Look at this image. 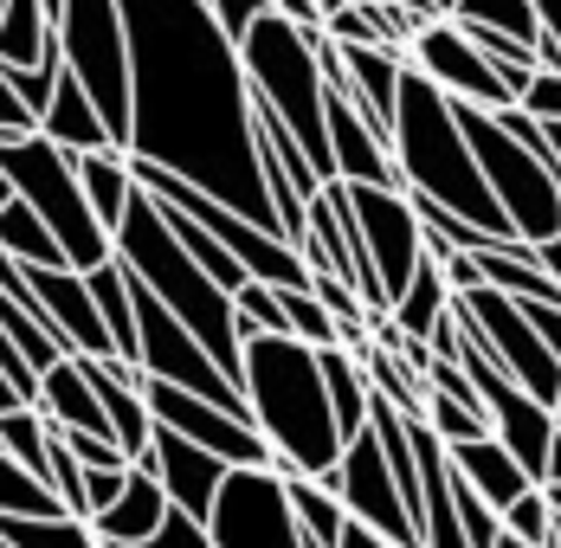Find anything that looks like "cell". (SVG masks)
Returning a JSON list of instances; mask_svg holds the SVG:
<instances>
[{
	"instance_id": "1",
	"label": "cell",
	"mask_w": 561,
	"mask_h": 548,
	"mask_svg": "<svg viewBox=\"0 0 561 548\" xmlns=\"http://www.w3.org/2000/svg\"><path fill=\"white\" fill-rule=\"evenodd\" d=\"M129 39V162H156L214 194L220 207L278 232V207L252 156V91L239 46L207 13V0H116ZM290 246V239H284Z\"/></svg>"
},
{
	"instance_id": "2",
	"label": "cell",
	"mask_w": 561,
	"mask_h": 548,
	"mask_svg": "<svg viewBox=\"0 0 561 548\" xmlns=\"http://www.w3.org/2000/svg\"><path fill=\"white\" fill-rule=\"evenodd\" d=\"M239 393H245V420L272 445V465L330 484L342 458V433L323 393L317 349L297 335H245L239 342Z\"/></svg>"
},
{
	"instance_id": "3",
	"label": "cell",
	"mask_w": 561,
	"mask_h": 548,
	"mask_svg": "<svg viewBox=\"0 0 561 548\" xmlns=\"http://www.w3.org/2000/svg\"><path fill=\"white\" fill-rule=\"evenodd\" d=\"M393 174H400V194H420L446 214L484 226L491 239H516L478 174V156L458 129V110L439 84H426L413 65L400 71V98H393V136H388Z\"/></svg>"
},
{
	"instance_id": "4",
	"label": "cell",
	"mask_w": 561,
	"mask_h": 548,
	"mask_svg": "<svg viewBox=\"0 0 561 548\" xmlns=\"http://www.w3.org/2000/svg\"><path fill=\"white\" fill-rule=\"evenodd\" d=\"M111 259L136 277V284L169 310V317H181V329L214 355V368H220L226 381L239 387V329H232V297H226L220 284L201 272L187 252H181V239L169 232L162 207H156L142 187L129 194V207H123V219H116Z\"/></svg>"
},
{
	"instance_id": "5",
	"label": "cell",
	"mask_w": 561,
	"mask_h": 548,
	"mask_svg": "<svg viewBox=\"0 0 561 548\" xmlns=\"http://www.w3.org/2000/svg\"><path fill=\"white\" fill-rule=\"evenodd\" d=\"M239 71L252 104H265L284 129L297 136L304 162L317 168V181H330V136H323V65H317V20H290L278 7H265L245 39H239Z\"/></svg>"
},
{
	"instance_id": "6",
	"label": "cell",
	"mask_w": 561,
	"mask_h": 548,
	"mask_svg": "<svg viewBox=\"0 0 561 548\" xmlns=\"http://www.w3.org/2000/svg\"><path fill=\"white\" fill-rule=\"evenodd\" d=\"M0 174L13 181V201H26L46 219V232L58 239L71 272H91V265L111 259V232L98 226L84 187H78V168L58 142H46L39 129L33 136H0Z\"/></svg>"
},
{
	"instance_id": "7",
	"label": "cell",
	"mask_w": 561,
	"mask_h": 548,
	"mask_svg": "<svg viewBox=\"0 0 561 548\" xmlns=\"http://www.w3.org/2000/svg\"><path fill=\"white\" fill-rule=\"evenodd\" d=\"M451 110H458V129H465V142H471V156H478V174H484V187H491L504 226L516 239H529V246L556 239L561 168L549 162V156H536V149H523L491 110H478V104H451Z\"/></svg>"
},
{
	"instance_id": "8",
	"label": "cell",
	"mask_w": 561,
	"mask_h": 548,
	"mask_svg": "<svg viewBox=\"0 0 561 548\" xmlns=\"http://www.w3.org/2000/svg\"><path fill=\"white\" fill-rule=\"evenodd\" d=\"M53 39H58V65L84 84V98L98 104L104 129L123 149V136H129V39H123L116 0H58Z\"/></svg>"
},
{
	"instance_id": "9",
	"label": "cell",
	"mask_w": 561,
	"mask_h": 548,
	"mask_svg": "<svg viewBox=\"0 0 561 548\" xmlns=\"http://www.w3.org/2000/svg\"><path fill=\"white\" fill-rule=\"evenodd\" d=\"M207 543L214 548H304V529L284 503L278 465H232L220 478V496L207 510Z\"/></svg>"
},
{
	"instance_id": "10",
	"label": "cell",
	"mask_w": 561,
	"mask_h": 548,
	"mask_svg": "<svg viewBox=\"0 0 561 548\" xmlns=\"http://www.w3.org/2000/svg\"><path fill=\"white\" fill-rule=\"evenodd\" d=\"M342 207H348V232H355L362 265L375 272L381 297L393 304V297L407 290L413 265L426 259V232H420V219H413V201H407L400 187H348V181H342Z\"/></svg>"
},
{
	"instance_id": "11",
	"label": "cell",
	"mask_w": 561,
	"mask_h": 548,
	"mask_svg": "<svg viewBox=\"0 0 561 548\" xmlns=\"http://www.w3.org/2000/svg\"><path fill=\"white\" fill-rule=\"evenodd\" d=\"M407 65H413L426 84H439L451 104H478V110H491V116L516 104L510 84H504V71L478 53L446 13L426 20V26H413V39H407Z\"/></svg>"
},
{
	"instance_id": "12",
	"label": "cell",
	"mask_w": 561,
	"mask_h": 548,
	"mask_svg": "<svg viewBox=\"0 0 561 548\" xmlns=\"http://www.w3.org/2000/svg\"><path fill=\"white\" fill-rule=\"evenodd\" d=\"M330 491H336V503L348 510V523L375 529V536L393 543V548H420V529H413L407 503H400V491H393L388 458H381V438L368 433V426H362L355 438H342V458H336Z\"/></svg>"
},
{
	"instance_id": "13",
	"label": "cell",
	"mask_w": 561,
	"mask_h": 548,
	"mask_svg": "<svg viewBox=\"0 0 561 548\" xmlns=\"http://www.w3.org/2000/svg\"><path fill=\"white\" fill-rule=\"evenodd\" d=\"M142 400H149V420L156 426H169L187 445L214 452L226 471L232 465H272V445L259 438V426L239 420V413H226V407H214V400H201L187 387H169V381H149V375H142Z\"/></svg>"
},
{
	"instance_id": "14",
	"label": "cell",
	"mask_w": 561,
	"mask_h": 548,
	"mask_svg": "<svg viewBox=\"0 0 561 548\" xmlns=\"http://www.w3.org/2000/svg\"><path fill=\"white\" fill-rule=\"evenodd\" d=\"M20 272H26V290L46 310V323H53L65 355H111V335L98 323V304H91L84 272H71V265H20Z\"/></svg>"
},
{
	"instance_id": "15",
	"label": "cell",
	"mask_w": 561,
	"mask_h": 548,
	"mask_svg": "<svg viewBox=\"0 0 561 548\" xmlns=\"http://www.w3.org/2000/svg\"><path fill=\"white\" fill-rule=\"evenodd\" d=\"M142 465L156 471V484H162V496H169V510L194 516V523H207V510H214V496H220V478H226V465L214 458V452H201V445H187L181 433L156 426Z\"/></svg>"
},
{
	"instance_id": "16",
	"label": "cell",
	"mask_w": 561,
	"mask_h": 548,
	"mask_svg": "<svg viewBox=\"0 0 561 548\" xmlns=\"http://www.w3.org/2000/svg\"><path fill=\"white\" fill-rule=\"evenodd\" d=\"M84 375L98 387V407H104V420H111L116 452H123L129 465H142V458H149V438H156L149 400H142V368L111 362V355H84Z\"/></svg>"
},
{
	"instance_id": "17",
	"label": "cell",
	"mask_w": 561,
	"mask_h": 548,
	"mask_svg": "<svg viewBox=\"0 0 561 548\" xmlns=\"http://www.w3.org/2000/svg\"><path fill=\"white\" fill-rule=\"evenodd\" d=\"M446 465H451V478H458L465 491H478L491 510H497V516H504V510H510L523 491H529V484H536V478H529V471L510 458V445H497L491 433L446 445Z\"/></svg>"
},
{
	"instance_id": "18",
	"label": "cell",
	"mask_w": 561,
	"mask_h": 548,
	"mask_svg": "<svg viewBox=\"0 0 561 548\" xmlns=\"http://www.w3.org/2000/svg\"><path fill=\"white\" fill-rule=\"evenodd\" d=\"M342 53V78H348V98L368 116V129L388 142L393 136V98H400V71H407V53H388V46H336Z\"/></svg>"
},
{
	"instance_id": "19",
	"label": "cell",
	"mask_w": 561,
	"mask_h": 548,
	"mask_svg": "<svg viewBox=\"0 0 561 548\" xmlns=\"http://www.w3.org/2000/svg\"><path fill=\"white\" fill-rule=\"evenodd\" d=\"M162 523H169V496L156 484V471L149 465H129V484H123V496H116L111 510L91 516V536L104 548H136V543H149Z\"/></svg>"
},
{
	"instance_id": "20",
	"label": "cell",
	"mask_w": 561,
	"mask_h": 548,
	"mask_svg": "<svg viewBox=\"0 0 561 548\" xmlns=\"http://www.w3.org/2000/svg\"><path fill=\"white\" fill-rule=\"evenodd\" d=\"M39 136L46 142H58L65 156H84V149H116V136L104 129V116H98V104L84 98V84L58 65L53 78V98H46V110H39Z\"/></svg>"
},
{
	"instance_id": "21",
	"label": "cell",
	"mask_w": 561,
	"mask_h": 548,
	"mask_svg": "<svg viewBox=\"0 0 561 548\" xmlns=\"http://www.w3.org/2000/svg\"><path fill=\"white\" fill-rule=\"evenodd\" d=\"M451 310V290H446V272H439V259L426 252L420 265H413V277H407V290L388 304V323L407 335V342H433V329H439V317Z\"/></svg>"
},
{
	"instance_id": "22",
	"label": "cell",
	"mask_w": 561,
	"mask_h": 548,
	"mask_svg": "<svg viewBox=\"0 0 561 548\" xmlns=\"http://www.w3.org/2000/svg\"><path fill=\"white\" fill-rule=\"evenodd\" d=\"M84 284H91L98 323H104V335H111V355L136 368V290H129V272H123L116 259H104V265L84 272Z\"/></svg>"
},
{
	"instance_id": "23",
	"label": "cell",
	"mask_w": 561,
	"mask_h": 548,
	"mask_svg": "<svg viewBox=\"0 0 561 548\" xmlns=\"http://www.w3.org/2000/svg\"><path fill=\"white\" fill-rule=\"evenodd\" d=\"M58 39H53V13L46 0H0V65H53Z\"/></svg>"
},
{
	"instance_id": "24",
	"label": "cell",
	"mask_w": 561,
	"mask_h": 548,
	"mask_svg": "<svg viewBox=\"0 0 561 548\" xmlns=\"http://www.w3.org/2000/svg\"><path fill=\"white\" fill-rule=\"evenodd\" d=\"M78 168V187H84V201H91V214L104 232H116V219L129 207V194H136V181H129V156L123 149H84V156H71Z\"/></svg>"
},
{
	"instance_id": "25",
	"label": "cell",
	"mask_w": 561,
	"mask_h": 548,
	"mask_svg": "<svg viewBox=\"0 0 561 548\" xmlns=\"http://www.w3.org/2000/svg\"><path fill=\"white\" fill-rule=\"evenodd\" d=\"M317 368H323V393H330V413H336V433L355 438L368 426V375H362V362H355V349H317Z\"/></svg>"
},
{
	"instance_id": "26",
	"label": "cell",
	"mask_w": 561,
	"mask_h": 548,
	"mask_svg": "<svg viewBox=\"0 0 561 548\" xmlns=\"http://www.w3.org/2000/svg\"><path fill=\"white\" fill-rule=\"evenodd\" d=\"M284 503H290V516H297V529H304V548H336L342 543L348 510L336 503V491H330V484L284 471Z\"/></svg>"
},
{
	"instance_id": "27",
	"label": "cell",
	"mask_w": 561,
	"mask_h": 548,
	"mask_svg": "<svg viewBox=\"0 0 561 548\" xmlns=\"http://www.w3.org/2000/svg\"><path fill=\"white\" fill-rule=\"evenodd\" d=\"M0 252H7L13 265H65L58 239L46 232V219L33 214L26 201H7V207H0Z\"/></svg>"
},
{
	"instance_id": "28",
	"label": "cell",
	"mask_w": 561,
	"mask_h": 548,
	"mask_svg": "<svg viewBox=\"0 0 561 548\" xmlns=\"http://www.w3.org/2000/svg\"><path fill=\"white\" fill-rule=\"evenodd\" d=\"M7 548H104L84 516H0Z\"/></svg>"
},
{
	"instance_id": "29",
	"label": "cell",
	"mask_w": 561,
	"mask_h": 548,
	"mask_svg": "<svg viewBox=\"0 0 561 548\" xmlns=\"http://www.w3.org/2000/svg\"><path fill=\"white\" fill-rule=\"evenodd\" d=\"M156 207H162V201H156ZM162 219H169V232H174V239H181V252H187V259H194L201 272L214 277V284H220L226 297H232V290L245 284V272L232 265V252H226V246H220V239H214V232H207V226H194V219L181 214V207H162Z\"/></svg>"
},
{
	"instance_id": "30",
	"label": "cell",
	"mask_w": 561,
	"mask_h": 548,
	"mask_svg": "<svg viewBox=\"0 0 561 548\" xmlns=\"http://www.w3.org/2000/svg\"><path fill=\"white\" fill-rule=\"evenodd\" d=\"M0 452L13 465H26L33 478H46V452H53V426L39 407H7L0 413Z\"/></svg>"
},
{
	"instance_id": "31",
	"label": "cell",
	"mask_w": 561,
	"mask_h": 548,
	"mask_svg": "<svg viewBox=\"0 0 561 548\" xmlns=\"http://www.w3.org/2000/svg\"><path fill=\"white\" fill-rule=\"evenodd\" d=\"M446 20H458V26H497L510 39H523V46H542V26H536L529 0H451Z\"/></svg>"
},
{
	"instance_id": "32",
	"label": "cell",
	"mask_w": 561,
	"mask_h": 548,
	"mask_svg": "<svg viewBox=\"0 0 561 548\" xmlns=\"http://www.w3.org/2000/svg\"><path fill=\"white\" fill-rule=\"evenodd\" d=\"M0 516H65V503L53 496L46 478H33L26 465H13L0 452Z\"/></svg>"
},
{
	"instance_id": "33",
	"label": "cell",
	"mask_w": 561,
	"mask_h": 548,
	"mask_svg": "<svg viewBox=\"0 0 561 548\" xmlns=\"http://www.w3.org/2000/svg\"><path fill=\"white\" fill-rule=\"evenodd\" d=\"M232 329H239V342H245V335H290L278 284H252V277H245V284L232 290Z\"/></svg>"
},
{
	"instance_id": "34",
	"label": "cell",
	"mask_w": 561,
	"mask_h": 548,
	"mask_svg": "<svg viewBox=\"0 0 561 548\" xmlns=\"http://www.w3.org/2000/svg\"><path fill=\"white\" fill-rule=\"evenodd\" d=\"M420 420L439 433V445H458V438H484V433H491V420H484L471 400L446 393V387H426V413H420Z\"/></svg>"
},
{
	"instance_id": "35",
	"label": "cell",
	"mask_w": 561,
	"mask_h": 548,
	"mask_svg": "<svg viewBox=\"0 0 561 548\" xmlns=\"http://www.w3.org/2000/svg\"><path fill=\"white\" fill-rule=\"evenodd\" d=\"M284 297V323H290V335L297 342H310V349H330V342H342V323L310 297V290H278Z\"/></svg>"
},
{
	"instance_id": "36",
	"label": "cell",
	"mask_w": 561,
	"mask_h": 548,
	"mask_svg": "<svg viewBox=\"0 0 561 548\" xmlns=\"http://www.w3.org/2000/svg\"><path fill=\"white\" fill-rule=\"evenodd\" d=\"M451 516H458V529H465V543H471V548H491L497 536H504L497 510H491V503H484L478 491H465L458 478H451Z\"/></svg>"
},
{
	"instance_id": "37",
	"label": "cell",
	"mask_w": 561,
	"mask_h": 548,
	"mask_svg": "<svg viewBox=\"0 0 561 548\" xmlns=\"http://www.w3.org/2000/svg\"><path fill=\"white\" fill-rule=\"evenodd\" d=\"M504 536H516V543H529V548H549V503H542V484H529V491L510 503L504 516Z\"/></svg>"
},
{
	"instance_id": "38",
	"label": "cell",
	"mask_w": 561,
	"mask_h": 548,
	"mask_svg": "<svg viewBox=\"0 0 561 548\" xmlns=\"http://www.w3.org/2000/svg\"><path fill=\"white\" fill-rule=\"evenodd\" d=\"M516 110L536 116V123H561V71L556 65H536V71H529V84H523Z\"/></svg>"
},
{
	"instance_id": "39",
	"label": "cell",
	"mask_w": 561,
	"mask_h": 548,
	"mask_svg": "<svg viewBox=\"0 0 561 548\" xmlns=\"http://www.w3.org/2000/svg\"><path fill=\"white\" fill-rule=\"evenodd\" d=\"M53 78H58V58L53 65H33V71H26V65H0V84H13V91L33 104V116H39L46 98H53Z\"/></svg>"
},
{
	"instance_id": "40",
	"label": "cell",
	"mask_w": 561,
	"mask_h": 548,
	"mask_svg": "<svg viewBox=\"0 0 561 548\" xmlns=\"http://www.w3.org/2000/svg\"><path fill=\"white\" fill-rule=\"evenodd\" d=\"M265 7H272V0H207V13H214V26H220V33L232 39V46L245 39V26H252V20H259Z\"/></svg>"
},
{
	"instance_id": "41",
	"label": "cell",
	"mask_w": 561,
	"mask_h": 548,
	"mask_svg": "<svg viewBox=\"0 0 561 548\" xmlns=\"http://www.w3.org/2000/svg\"><path fill=\"white\" fill-rule=\"evenodd\" d=\"M129 484V465H111V471H84V523L98 516V510H111L116 496Z\"/></svg>"
},
{
	"instance_id": "42",
	"label": "cell",
	"mask_w": 561,
	"mask_h": 548,
	"mask_svg": "<svg viewBox=\"0 0 561 548\" xmlns=\"http://www.w3.org/2000/svg\"><path fill=\"white\" fill-rule=\"evenodd\" d=\"M136 548H214V543H207V523H194V516L169 510V523H162L149 543H136Z\"/></svg>"
},
{
	"instance_id": "43",
	"label": "cell",
	"mask_w": 561,
	"mask_h": 548,
	"mask_svg": "<svg viewBox=\"0 0 561 548\" xmlns=\"http://www.w3.org/2000/svg\"><path fill=\"white\" fill-rule=\"evenodd\" d=\"M65 445H71V458H78L84 471H111V465H129V458L116 452L111 438H98V433H65Z\"/></svg>"
},
{
	"instance_id": "44",
	"label": "cell",
	"mask_w": 561,
	"mask_h": 548,
	"mask_svg": "<svg viewBox=\"0 0 561 548\" xmlns=\"http://www.w3.org/2000/svg\"><path fill=\"white\" fill-rule=\"evenodd\" d=\"M33 129H39L33 104H26L13 84H0V136H33Z\"/></svg>"
},
{
	"instance_id": "45",
	"label": "cell",
	"mask_w": 561,
	"mask_h": 548,
	"mask_svg": "<svg viewBox=\"0 0 561 548\" xmlns=\"http://www.w3.org/2000/svg\"><path fill=\"white\" fill-rule=\"evenodd\" d=\"M516 310H523V323L542 335V349L561 362V310H556V304H536V297H529V304H516Z\"/></svg>"
},
{
	"instance_id": "46",
	"label": "cell",
	"mask_w": 561,
	"mask_h": 548,
	"mask_svg": "<svg viewBox=\"0 0 561 548\" xmlns=\"http://www.w3.org/2000/svg\"><path fill=\"white\" fill-rule=\"evenodd\" d=\"M439 272H446V290H451V297H458V290H478V284H484V277H478V252H451Z\"/></svg>"
},
{
	"instance_id": "47",
	"label": "cell",
	"mask_w": 561,
	"mask_h": 548,
	"mask_svg": "<svg viewBox=\"0 0 561 548\" xmlns=\"http://www.w3.org/2000/svg\"><path fill=\"white\" fill-rule=\"evenodd\" d=\"M536 265L561 284V226H556V239H542V246H536Z\"/></svg>"
},
{
	"instance_id": "48",
	"label": "cell",
	"mask_w": 561,
	"mask_h": 548,
	"mask_svg": "<svg viewBox=\"0 0 561 548\" xmlns=\"http://www.w3.org/2000/svg\"><path fill=\"white\" fill-rule=\"evenodd\" d=\"M336 548H393V543H381V536H375V529H362V523H348Z\"/></svg>"
},
{
	"instance_id": "49",
	"label": "cell",
	"mask_w": 561,
	"mask_h": 548,
	"mask_svg": "<svg viewBox=\"0 0 561 548\" xmlns=\"http://www.w3.org/2000/svg\"><path fill=\"white\" fill-rule=\"evenodd\" d=\"M542 149H549V162L561 168V123H542Z\"/></svg>"
},
{
	"instance_id": "50",
	"label": "cell",
	"mask_w": 561,
	"mask_h": 548,
	"mask_svg": "<svg viewBox=\"0 0 561 548\" xmlns=\"http://www.w3.org/2000/svg\"><path fill=\"white\" fill-rule=\"evenodd\" d=\"M542 484H561V438L549 445V465H542Z\"/></svg>"
},
{
	"instance_id": "51",
	"label": "cell",
	"mask_w": 561,
	"mask_h": 548,
	"mask_svg": "<svg viewBox=\"0 0 561 548\" xmlns=\"http://www.w3.org/2000/svg\"><path fill=\"white\" fill-rule=\"evenodd\" d=\"M7 407H26V400H20V393L7 387V375H0V413H7Z\"/></svg>"
},
{
	"instance_id": "52",
	"label": "cell",
	"mask_w": 561,
	"mask_h": 548,
	"mask_svg": "<svg viewBox=\"0 0 561 548\" xmlns=\"http://www.w3.org/2000/svg\"><path fill=\"white\" fill-rule=\"evenodd\" d=\"M542 503H549V516H561V484H542Z\"/></svg>"
},
{
	"instance_id": "53",
	"label": "cell",
	"mask_w": 561,
	"mask_h": 548,
	"mask_svg": "<svg viewBox=\"0 0 561 548\" xmlns=\"http://www.w3.org/2000/svg\"><path fill=\"white\" fill-rule=\"evenodd\" d=\"M7 201H13V181H7V174H0V207H7Z\"/></svg>"
},
{
	"instance_id": "54",
	"label": "cell",
	"mask_w": 561,
	"mask_h": 548,
	"mask_svg": "<svg viewBox=\"0 0 561 548\" xmlns=\"http://www.w3.org/2000/svg\"><path fill=\"white\" fill-rule=\"evenodd\" d=\"M491 548H529V543H516V536H497V543H491Z\"/></svg>"
},
{
	"instance_id": "55",
	"label": "cell",
	"mask_w": 561,
	"mask_h": 548,
	"mask_svg": "<svg viewBox=\"0 0 561 548\" xmlns=\"http://www.w3.org/2000/svg\"><path fill=\"white\" fill-rule=\"evenodd\" d=\"M433 7H439V13H451V0H433Z\"/></svg>"
},
{
	"instance_id": "56",
	"label": "cell",
	"mask_w": 561,
	"mask_h": 548,
	"mask_svg": "<svg viewBox=\"0 0 561 548\" xmlns=\"http://www.w3.org/2000/svg\"><path fill=\"white\" fill-rule=\"evenodd\" d=\"M46 13H58V0H46Z\"/></svg>"
},
{
	"instance_id": "57",
	"label": "cell",
	"mask_w": 561,
	"mask_h": 548,
	"mask_svg": "<svg viewBox=\"0 0 561 548\" xmlns=\"http://www.w3.org/2000/svg\"><path fill=\"white\" fill-rule=\"evenodd\" d=\"M0 548H7V543H0Z\"/></svg>"
}]
</instances>
